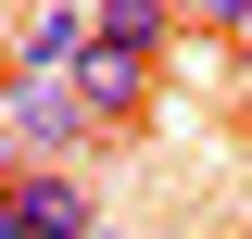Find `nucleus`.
<instances>
[{"label":"nucleus","mask_w":252,"mask_h":239,"mask_svg":"<svg viewBox=\"0 0 252 239\" xmlns=\"http://www.w3.org/2000/svg\"><path fill=\"white\" fill-rule=\"evenodd\" d=\"M177 13H189V26H202V38H227V51H240V38H252V0H177Z\"/></svg>","instance_id":"obj_5"},{"label":"nucleus","mask_w":252,"mask_h":239,"mask_svg":"<svg viewBox=\"0 0 252 239\" xmlns=\"http://www.w3.org/2000/svg\"><path fill=\"white\" fill-rule=\"evenodd\" d=\"M177 26H189L177 0H101V51H139V63H152V51H164Z\"/></svg>","instance_id":"obj_4"},{"label":"nucleus","mask_w":252,"mask_h":239,"mask_svg":"<svg viewBox=\"0 0 252 239\" xmlns=\"http://www.w3.org/2000/svg\"><path fill=\"white\" fill-rule=\"evenodd\" d=\"M0 239H101V202L76 164H38V177H13V202H0Z\"/></svg>","instance_id":"obj_2"},{"label":"nucleus","mask_w":252,"mask_h":239,"mask_svg":"<svg viewBox=\"0 0 252 239\" xmlns=\"http://www.w3.org/2000/svg\"><path fill=\"white\" fill-rule=\"evenodd\" d=\"M227 89H240V101H252V38H240V51H227Z\"/></svg>","instance_id":"obj_6"},{"label":"nucleus","mask_w":252,"mask_h":239,"mask_svg":"<svg viewBox=\"0 0 252 239\" xmlns=\"http://www.w3.org/2000/svg\"><path fill=\"white\" fill-rule=\"evenodd\" d=\"M63 89L89 101V126H101V139H126V126L152 114V63H139V51H89L76 76H63Z\"/></svg>","instance_id":"obj_3"},{"label":"nucleus","mask_w":252,"mask_h":239,"mask_svg":"<svg viewBox=\"0 0 252 239\" xmlns=\"http://www.w3.org/2000/svg\"><path fill=\"white\" fill-rule=\"evenodd\" d=\"M101 239H126V227H101Z\"/></svg>","instance_id":"obj_7"},{"label":"nucleus","mask_w":252,"mask_h":239,"mask_svg":"<svg viewBox=\"0 0 252 239\" xmlns=\"http://www.w3.org/2000/svg\"><path fill=\"white\" fill-rule=\"evenodd\" d=\"M0 126H13V177H38V164H76V151L101 139V126H89V101H76V89H51V76H13Z\"/></svg>","instance_id":"obj_1"}]
</instances>
